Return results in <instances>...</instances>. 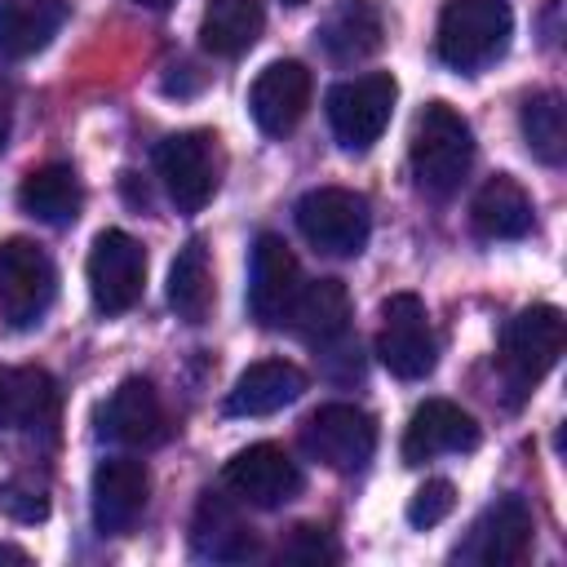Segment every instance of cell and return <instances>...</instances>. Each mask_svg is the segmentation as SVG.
Wrapping results in <instances>:
<instances>
[{
    "instance_id": "6da1fadb",
    "label": "cell",
    "mask_w": 567,
    "mask_h": 567,
    "mask_svg": "<svg viewBox=\"0 0 567 567\" xmlns=\"http://www.w3.org/2000/svg\"><path fill=\"white\" fill-rule=\"evenodd\" d=\"M412 173L430 195H452L474 164V133L447 102H425L412 124Z\"/></svg>"
},
{
    "instance_id": "7a4b0ae2",
    "label": "cell",
    "mask_w": 567,
    "mask_h": 567,
    "mask_svg": "<svg viewBox=\"0 0 567 567\" xmlns=\"http://www.w3.org/2000/svg\"><path fill=\"white\" fill-rule=\"evenodd\" d=\"M509 31H514L509 0H447L439 13L434 44L452 71H478L505 53Z\"/></svg>"
},
{
    "instance_id": "3957f363",
    "label": "cell",
    "mask_w": 567,
    "mask_h": 567,
    "mask_svg": "<svg viewBox=\"0 0 567 567\" xmlns=\"http://www.w3.org/2000/svg\"><path fill=\"white\" fill-rule=\"evenodd\" d=\"M563 337H567V323H563V310L558 306H527L518 310L505 332H501V372L509 381L514 394H527L540 385V377L558 363L563 354Z\"/></svg>"
},
{
    "instance_id": "277c9868",
    "label": "cell",
    "mask_w": 567,
    "mask_h": 567,
    "mask_svg": "<svg viewBox=\"0 0 567 567\" xmlns=\"http://www.w3.org/2000/svg\"><path fill=\"white\" fill-rule=\"evenodd\" d=\"M297 230L310 248L328 257H359L372 235V208L359 190L346 186H319L297 199Z\"/></svg>"
},
{
    "instance_id": "5b68a950",
    "label": "cell",
    "mask_w": 567,
    "mask_h": 567,
    "mask_svg": "<svg viewBox=\"0 0 567 567\" xmlns=\"http://www.w3.org/2000/svg\"><path fill=\"white\" fill-rule=\"evenodd\" d=\"M58 292V270L49 252L22 235L0 239V315L9 328H35Z\"/></svg>"
},
{
    "instance_id": "8992f818",
    "label": "cell",
    "mask_w": 567,
    "mask_h": 567,
    "mask_svg": "<svg viewBox=\"0 0 567 567\" xmlns=\"http://www.w3.org/2000/svg\"><path fill=\"white\" fill-rule=\"evenodd\" d=\"M394 102H399V84L390 71H368V75L341 80L328 93V128L346 151H368L385 133Z\"/></svg>"
},
{
    "instance_id": "52a82bcc",
    "label": "cell",
    "mask_w": 567,
    "mask_h": 567,
    "mask_svg": "<svg viewBox=\"0 0 567 567\" xmlns=\"http://www.w3.org/2000/svg\"><path fill=\"white\" fill-rule=\"evenodd\" d=\"M532 509L523 496H496L465 532V540L452 549V563L470 567H518L532 549Z\"/></svg>"
},
{
    "instance_id": "ba28073f",
    "label": "cell",
    "mask_w": 567,
    "mask_h": 567,
    "mask_svg": "<svg viewBox=\"0 0 567 567\" xmlns=\"http://www.w3.org/2000/svg\"><path fill=\"white\" fill-rule=\"evenodd\" d=\"M377 354L399 381H421L434 372L439 346L430 332L425 301L416 292H394L381 306V332H377Z\"/></svg>"
},
{
    "instance_id": "9c48e42d",
    "label": "cell",
    "mask_w": 567,
    "mask_h": 567,
    "mask_svg": "<svg viewBox=\"0 0 567 567\" xmlns=\"http://www.w3.org/2000/svg\"><path fill=\"white\" fill-rule=\"evenodd\" d=\"M301 447L319 465H328L337 474L363 470L372 461V452H377V421L354 403H323V408H315L306 416Z\"/></svg>"
},
{
    "instance_id": "30bf717a",
    "label": "cell",
    "mask_w": 567,
    "mask_h": 567,
    "mask_svg": "<svg viewBox=\"0 0 567 567\" xmlns=\"http://www.w3.org/2000/svg\"><path fill=\"white\" fill-rule=\"evenodd\" d=\"M146 288V252L128 230H102L89 248V297L102 315H124Z\"/></svg>"
},
{
    "instance_id": "8fae6325",
    "label": "cell",
    "mask_w": 567,
    "mask_h": 567,
    "mask_svg": "<svg viewBox=\"0 0 567 567\" xmlns=\"http://www.w3.org/2000/svg\"><path fill=\"white\" fill-rule=\"evenodd\" d=\"M217 137L204 128H186L159 142L155 151V168L164 177L168 199L177 204V213H199L213 190H217Z\"/></svg>"
},
{
    "instance_id": "7c38bea8",
    "label": "cell",
    "mask_w": 567,
    "mask_h": 567,
    "mask_svg": "<svg viewBox=\"0 0 567 567\" xmlns=\"http://www.w3.org/2000/svg\"><path fill=\"white\" fill-rule=\"evenodd\" d=\"M221 483L257 509H279L301 492V470L297 461L279 447V443H252L244 452H235L221 470Z\"/></svg>"
},
{
    "instance_id": "4fadbf2b",
    "label": "cell",
    "mask_w": 567,
    "mask_h": 567,
    "mask_svg": "<svg viewBox=\"0 0 567 567\" xmlns=\"http://www.w3.org/2000/svg\"><path fill=\"white\" fill-rule=\"evenodd\" d=\"M146 492H151V474H146L142 461H133V456H106V461H97L93 483H89L93 527L102 536L133 532V523L146 509Z\"/></svg>"
},
{
    "instance_id": "5bb4252c",
    "label": "cell",
    "mask_w": 567,
    "mask_h": 567,
    "mask_svg": "<svg viewBox=\"0 0 567 567\" xmlns=\"http://www.w3.org/2000/svg\"><path fill=\"white\" fill-rule=\"evenodd\" d=\"M297 288H301V266H297L292 248L279 235H257L252 270H248V315L261 328H279L288 319Z\"/></svg>"
},
{
    "instance_id": "9a60e30c",
    "label": "cell",
    "mask_w": 567,
    "mask_h": 567,
    "mask_svg": "<svg viewBox=\"0 0 567 567\" xmlns=\"http://www.w3.org/2000/svg\"><path fill=\"white\" fill-rule=\"evenodd\" d=\"M310 89H315V84H310V71H306L297 58L270 62V66L252 80V89H248V111H252L257 128H261L266 137L292 133V128L301 124L306 106H310Z\"/></svg>"
},
{
    "instance_id": "2e32d148",
    "label": "cell",
    "mask_w": 567,
    "mask_h": 567,
    "mask_svg": "<svg viewBox=\"0 0 567 567\" xmlns=\"http://www.w3.org/2000/svg\"><path fill=\"white\" fill-rule=\"evenodd\" d=\"M102 434L124 447H155L168 439V412L146 377H124L97 412Z\"/></svg>"
},
{
    "instance_id": "e0dca14e",
    "label": "cell",
    "mask_w": 567,
    "mask_h": 567,
    "mask_svg": "<svg viewBox=\"0 0 567 567\" xmlns=\"http://www.w3.org/2000/svg\"><path fill=\"white\" fill-rule=\"evenodd\" d=\"M474 447H478V421L447 399H425L403 430V461L408 465H425L434 456L474 452Z\"/></svg>"
},
{
    "instance_id": "ac0fdd59",
    "label": "cell",
    "mask_w": 567,
    "mask_h": 567,
    "mask_svg": "<svg viewBox=\"0 0 567 567\" xmlns=\"http://www.w3.org/2000/svg\"><path fill=\"white\" fill-rule=\"evenodd\" d=\"M315 35H319V49L341 66H354V62L372 58L385 44L381 0H337Z\"/></svg>"
},
{
    "instance_id": "d6986e66",
    "label": "cell",
    "mask_w": 567,
    "mask_h": 567,
    "mask_svg": "<svg viewBox=\"0 0 567 567\" xmlns=\"http://www.w3.org/2000/svg\"><path fill=\"white\" fill-rule=\"evenodd\" d=\"M301 341L328 350L337 341H346L350 332V292L341 279H315V284H301L292 306H288V319H284Z\"/></svg>"
},
{
    "instance_id": "ffe728a7",
    "label": "cell",
    "mask_w": 567,
    "mask_h": 567,
    "mask_svg": "<svg viewBox=\"0 0 567 567\" xmlns=\"http://www.w3.org/2000/svg\"><path fill=\"white\" fill-rule=\"evenodd\" d=\"M306 390V372L288 359H261V363H248L230 394H226V412L230 416H270L288 403H297Z\"/></svg>"
},
{
    "instance_id": "44dd1931",
    "label": "cell",
    "mask_w": 567,
    "mask_h": 567,
    "mask_svg": "<svg viewBox=\"0 0 567 567\" xmlns=\"http://www.w3.org/2000/svg\"><path fill=\"white\" fill-rule=\"evenodd\" d=\"M190 545H195L199 558H213V563H244V558L257 554L252 527L217 492L199 496V509H195V523H190Z\"/></svg>"
},
{
    "instance_id": "7402d4cb",
    "label": "cell",
    "mask_w": 567,
    "mask_h": 567,
    "mask_svg": "<svg viewBox=\"0 0 567 567\" xmlns=\"http://www.w3.org/2000/svg\"><path fill=\"white\" fill-rule=\"evenodd\" d=\"M532 195L509 173L487 177L470 204V221L483 239H523L532 230Z\"/></svg>"
},
{
    "instance_id": "603a6c76",
    "label": "cell",
    "mask_w": 567,
    "mask_h": 567,
    "mask_svg": "<svg viewBox=\"0 0 567 567\" xmlns=\"http://www.w3.org/2000/svg\"><path fill=\"white\" fill-rule=\"evenodd\" d=\"M62 22H66L62 0H0V58L18 62L40 53Z\"/></svg>"
},
{
    "instance_id": "cb8c5ba5",
    "label": "cell",
    "mask_w": 567,
    "mask_h": 567,
    "mask_svg": "<svg viewBox=\"0 0 567 567\" xmlns=\"http://www.w3.org/2000/svg\"><path fill=\"white\" fill-rule=\"evenodd\" d=\"M18 204L22 213H31L35 221H49V226H71L80 217V204H84V190H80V177L71 164H44V168H31L18 186Z\"/></svg>"
},
{
    "instance_id": "d4e9b609",
    "label": "cell",
    "mask_w": 567,
    "mask_h": 567,
    "mask_svg": "<svg viewBox=\"0 0 567 567\" xmlns=\"http://www.w3.org/2000/svg\"><path fill=\"white\" fill-rule=\"evenodd\" d=\"M266 27L261 0H208L199 18V44L217 58H239L257 44Z\"/></svg>"
},
{
    "instance_id": "484cf974",
    "label": "cell",
    "mask_w": 567,
    "mask_h": 567,
    "mask_svg": "<svg viewBox=\"0 0 567 567\" xmlns=\"http://www.w3.org/2000/svg\"><path fill=\"white\" fill-rule=\"evenodd\" d=\"M168 306L182 323H204L213 310V266L204 239H186L168 266Z\"/></svg>"
},
{
    "instance_id": "4316f807",
    "label": "cell",
    "mask_w": 567,
    "mask_h": 567,
    "mask_svg": "<svg viewBox=\"0 0 567 567\" xmlns=\"http://www.w3.org/2000/svg\"><path fill=\"white\" fill-rule=\"evenodd\" d=\"M518 124H523L527 151H532L540 164L558 168L563 155H567V111H563V97H558L554 89L532 93V97L523 102V111H518Z\"/></svg>"
},
{
    "instance_id": "83f0119b",
    "label": "cell",
    "mask_w": 567,
    "mask_h": 567,
    "mask_svg": "<svg viewBox=\"0 0 567 567\" xmlns=\"http://www.w3.org/2000/svg\"><path fill=\"white\" fill-rule=\"evenodd\" d=\"M58 381L44 368H18V425L53 430L58 425Z\"/></svg>"
},
{
    "instance_id": "f1b7e54d",
    "label": "cell",
    "mask_w": 567,
    "mask_h": 567,
    "mask_svg": "<svg viewBox=\"0 0 567 567\" xmlns=\"http://www.w3.org/2000/svg\"><path fill=\"white\" fill-rule=\"evenodd\" d=\"M452 509H456V487H452L447 478H430V483H421V487L412 492V501H408V523H412V527H434V523H443Z\"/></svg>"
},
{
    "instance_id": "f546056e",
    "label": "cell",
    "mask_w": 567,
    "mask_h": 567,
    "mask_svg": "<svg viewBox=\"0 0 567 567\" xmlns=\"http://www.w3.org/2000/svg\"><path fill=\"white\" fill-rule=\"evenodd\" d=\"M279 563H337V545L323 527L315 523H301L288 532V540H279Z\"/></svg>"
},
{
    "instance_id": "4dcf8cb0",
    "label": "cell",
    "mask_w": 567,
    "mask_h": 567,
    "mask_svg": "<svg viewBox=\"0 0 567 567\" xmlns=\"http://www.w3.org/2000/svg\"><path fill=\"white\" fill-rule=\"evenodd\" d=\"M0 509L13 514L18 523H40L49 518V501L40 487H27V483H4L0 487Z\"/></svg>"
},
{
    "instance_id": "1f68e13d",
    "label": "cell",
    "mask_w": 567,
    "mask_h": 567,
    "mask_svg": "<svg viewBox=\"0 0 567 567\" xmlns=\"http://www.w3.org/2000/svg\"><path fill=\"white\" fill-rule=\"evenodd\" d=\"M18 425V368H0V430Z\"/></svg>"
},
{
    "instance_id": "d6a6232c",
    "label": "cell",
    "mask_w": 567,
    "mask_h": 567,
    "mask_svg": "<svg viewBox=\"0 0 567 567\" xmlns=\"http://www.w3.org/2000/svg\"><path fill=\"white\" fill-rule=\"evenodd\" d=\"M0 563H18L22 567V563H31V554L18 549V545H0Z\"/></svg>"
},
{
    "instance_id": "836d02e7",
    "label": "cell",
    "mask_w": 567,
    "mask_h": 567,
    "mask_svg": "<svg viewBox=\"0 0 567 567\" xmlns=\"http://www.w3.org/2000/svg\"><path fill=\"white\" fill-rule=\"evenodd\" d=\"M4 137H9V111L0 106V146H4Z\"/></svg>"
},
{
    "instance_id": "e575fe53",
    "label": "cell",
    "mask_w": 567,
    "mask_h": 567,
    "mask_svg": "<svg viewBox=\"0 0 567 567\" xmlns=\"http://www.w3.org/2000/svg\"><path fill=\"white\" fill-rule=\"evenodd\" d=\"M133 4H142V9H168L173 0H133Z\"/></svg>"
},
{
    "instance_id": "d590c367",
    "label": "cell",
    "mask_w": 567,
    "mask_h": 567,
    "mask_svg": "<svg viewBox=\"0 0 567 567\" xmlns=\"http://www.w3.org/2000/svg\"><path fill=\"white\" fill-rule=\"evenodd\" d=\"M284 4H306V0H284Z\"/></svg>"
}]
</instances>
